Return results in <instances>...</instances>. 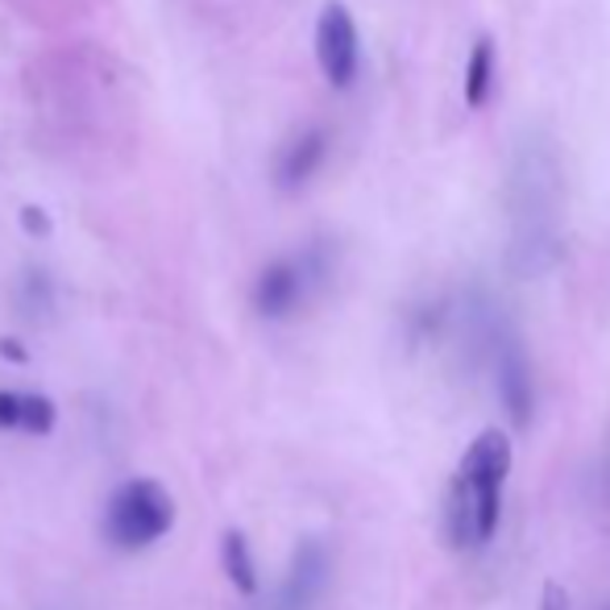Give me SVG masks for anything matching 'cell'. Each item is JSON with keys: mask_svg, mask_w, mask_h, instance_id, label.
<instances>
[{"mask_svg": "<svg viewBox=\"0 0 610 610\" xmlns=\"http://www.w3.org/2000/svg\"><path fill=\"white\" fill-rule=\"evenodd\" d=\"M511 473V440L482 432L461 457V470L444 494V536L453 548H482L494 540L502 519V486Z\"/></svg>", "mask_w": 610, "mask_h": 610, "instance_id": "1", "label": "cell"}, {"mask_svg": "<svg viewBox=\"0 0 610 610\" xmlns=\"http://www.w3.org/2000/svg\"><path fill=\"white\" fill-rule=\"evenodd\" d=\"M174 502L158 482H126L104 507V540L121 552H141L171 532Z\"/></svg>", "mask_w": 610, "mask_h": 610, "instance_id": "2", "label": "cell"}, {"mask_svg": "<svg viewBox=\"0 0 610 610\" xmlns=\"http://www.w3.org/2000/svg\"><path fill=\"white\" fill-rule=\"evenodd\" d=\"M329 267H332V253L324 241L308 246L303 253H291V258L270 262V267L258 274V282H253V308H258V316H262V320L291 316L320 282L329 279Z\"/></svg>", "mask_w": 610, "mask_h": 610, "instance_id": "3", "label": "cell"}, {"mask_svg": "<svg viewBox=\"0 0 610 610\" xmlns=\"http://www.w3.org/2000/svg\"><path fill=\"white\" fill-rule=\"evenodd\" d=\"M316 59L332 88H349L358 79V26L344 4H324L316 21Z\"/></svg>", "mask_w": 610, "mask_h": 610, "instance_id": "4", "label": "cell"}, {"mask_svg": "<svg viewBox=\"0 0 610 610\" xmlns=\"http://www.w3.org/2000/svg\"><path fill=\"white\" fill-rule=\"evenodd\" d=\"M329 548L320 544V540H303L296 548V557L287 564V578L279 586V602L274 610H316L320 607V598L329 590Z\"/></svg>", "mask_w": 610, "mask_h": 610, "instance_id": "5", "label": "cell"}, {"mask_svg": "<svg viewBox=\"0 0 610 610\" xmlns=\"http://www.w3.org/2000/svg\"><path fill=\"white\" fill-rule=\"evenodd\" d=\"M494 370H499V394L507 416L528 428L536 411V382H532V366L523 358V344L516 337H502L499 353H494Z\"/></svg>", "mask_w": 610, "mask_h": 610, "instance_id": "6", "label": "cell"}, {"mask_svg": "<svg viewBox=\"0 0 610 610\" xmlns=\"http://www.w3.org/2000/svg\"><path fill=\"white\" fill-rule=\"evenodd\" d=\"M329 154V133L324 129H303L287 150L279 154V167H274V179H279L282 191H296L303 188L316 171H320V162Z\"/></svg>", "mask_w": 610, "mask_h": 610, "instance_id": "7", "label": "cell"}, {"mask_svg": "<svg viewBox=\"0 0 610 610\" xmlns=\"http://www.w3.org/2000/svg\"><path fill=\"white\" fill-rule=\"evenodd\" d=\"M0 428L26 432V437H47L54 428V403L47 394L30 391H0Z\"/></svg>", "mask_w": 610, "mask_h": 610, "instance_id": "8", "label": "cell"}, {"mask_svg": "<svg viewBox=\"0 0 610 610\" xmlns=\"http://www.w3.org/2000/svg\"><path fill=\"white\" fill-rule=\"evenodd\" d=\"M220 561H224V573H229V581H233L241 594H253V590H258V564H253V552L250 544H246V536L241 532L224 536Z\"/></svg>", "mask_w": 610, "mask_h": 610, "instance_id": "9", "label": "cell"}, {"mask_svg": "<svg viewBox=\"0 0 610 610\" xmlns=\"http://www.w3.org/2000/svg\"><path fill=\"white\" fill-rule=\"evenodd\" d=\"M494 88V38H478L470 54V71H466V100L473 109H482Z\"/></svg>", "mask_w": 610, "mask_h": 610, "instance_id": "10", "label": "cell"}, {"mask_svg": "<svg viewBox=\"0 0 610 610\" xmlns=\"http://www.w3.org/2000/svg\"><path fill=\"white\" fill-rule=\"evenodd\" d=\"M540 610H569V598H564L561 586H544V602H540Z\"/></svg>", "mask_w": 610, "mask_h": 610, "instance_id": "11", "label": "cell"}, {"mask_svg": "<svg viewBox=\"0 0 610 610\" xmlns=\"http://www.w3.org/2000/svg\"><path fill=\"white\" fill-rule=\"evenodd\" d=\"M21 217H26V229H30V233H50L47 212H33V208H26V212H21Z\"/></svg>", "mask_w": 610, "mask_h": 610, "instance_id": "12", "label": "cell"}]
</instances>
